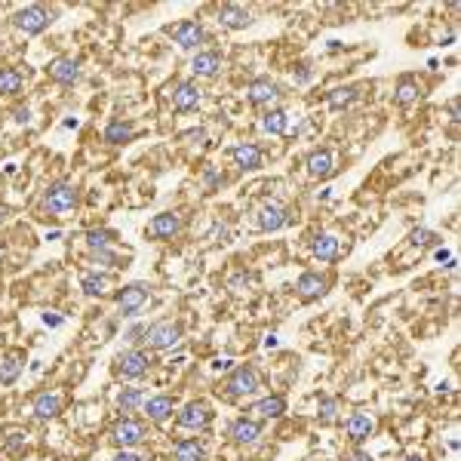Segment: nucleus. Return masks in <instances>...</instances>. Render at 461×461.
<instances>
[{"instance_id":"obj_16","label":"nucleus","mask_w":461,"mask_h":461,"mask_svg":"<svg viewBox=\"0 0 461 461\" xmlns=\"http://www.w3.org/2000/svg\"><path fill=\"white\" fill-rule=\"evenodd\" d=\"M230 157H234V163L240 166V170H258L265 160V154H262V148L258 145H237V148H230Z\"/></svg>"},{"instance_id":"obj_14","label":"nucleus","mask_w":461,"mask_h":461,"mask_svg":"<svg viewBox=\"0 0 461 461\" xmlns=\"http://www.w3.org/2000/svg\"><path fill=\"white\" fill-rule=\"evenodd\" d=\"M218 22L230 28V31H240V28H246L252 22V13L240 4H225V6H218Z\"/></svg>"},{"instance_id":"obj_7","label":"nucleus","mask_w":461,"mask_h":461,"mask_svg":"<svg viewBox=\"0 0 461 461\" xmlns=\"http://www.w3.org/2000/svg\"><path fill=\"white\" fill-rule=\"evenodd\" d=\"M148 437L145 433V424L142 421H135V418H123V421H117L114 424V431H111V440L117 443V446H123V449H129V446H138Z\"/></svg>"},{"instance_id":"obj_49","label":"nucleus","mask_w":461,"mask_h":461,"mask_svg":"<svg viewBox=\"0 0 461 461\" xmlns=\"http://www.w3.org/2000/svg\"><path fill=\"white\" fill-rule=\"evenodd\" d=\"M403 461H424V458H418V455H409V458H403Z\"/></svg>"},{"instance_id":"obj_44","label":"nucleus","mask_w":461,"mask_h":461,"mask_svg":"<svg viewBox=\"0 0 461 461\" xmlns=\"http://www.w3.org/2000/svg\"><path fill=\"white\" fill-rule=\"evenodd\" d=\"M43 323H46V326H59L62 317H59V313H43Z\"/></svg>"},{"instance_id":"obj_22","label":"nucleus","mask_w":461,"mask_h":461,"mask_svg":"<svg viewBox=\"0 0 461 461\" xmlns=\"http://www.w3.org/2000/svg\"><path fill=\"white\" fill-rule=\"evenodd\" d=\"M191 68H194V74H200V77H212V74H218V68H221V55L212 52V50L197 52L191 62Z\"/></svg>"},{"instance_id":"obj_28","label":"nucleus","mask_w":461,"mask_h":461,"mask_svg":"<svg viewBox=\"0 0 461 461\" xmlns=\"http://www.w3.org/2000/svg\"><path fill=\"white\" fill-rule=\"evenodd\" d=\"M172 455L175 461H203V446L197 440H182V443H175V449H172Z\"/></svg>"},{"instance_id":"obj_36","label":"nucleus","mask_w":461,"mask_h":461,"mask_svg":"<svg viewBox=\"0 0 461 461\" xmlns=\"http://www.w3.org/2000/svg\"><path fill=\"white\" fill-rule=\"evenodd\" d=\"M111 240H114V234H111V230H89V234H87L89 249H108Z\"/></svg>"},{"instance_id":"obj_27","label":"nucleus","mask_w":461,"mask_h":461,"mask_svg":"<svg viewBox=\"0 0 461 461\" xmlns=\"http://www.w3.org/2000/svg\"><path fill=\"white\" fill-rule=\"evenodd\" d=\"M286 126H289V117H286V111H280V108L267 111V114L262 117V129L265 133H271V135H283Z\"/></svg>"},{"instance_id":"obj_38","label":"nucleus","mask_w":461,"mask_h":461,"mask_svg":"<svg viewBox=\"0 0 461 461\" xmlns=\"http://www.w3.org/2000/svg\"><path fill=\"white\" fill-rule=\"evenodd\" d=\"M92 262L101 265V267H114L117 255H114V252H108V249H92Z\"/></svg>"},{"instance_id":"obj_10","label":"nucleus","mask_w":461,"mask_h":461,"mask_svg":"<svg viewBox=\"0 0 461 461\" xmlns=\"http://www.w3.org/2000/svg\"><path fill=\"white\" fill-rule=\"evenodd\" d=\"M170 34H172V40L182 46V50H197V46L203 43V28L197 22H179V25H172L170 28Z\"/></svg>"},{"instance_id":"obj_34","label":"nucleus","mask_w":461,"mask_h":461,"mask_svg":"<svg viewBox=\"0 0 461 461\" xmlns=\"http://www.w3.org/2000/svg\"><path fill=\"white\" fill-rule=\"evenodd\" d=\"M396 105H412L415 99H418V83L409 80V77H403L400 80V87H396Z\"/></svg>"},{"instance_id":"obj_46","label":"nucleus","mask_w":461,"mask_h":461,"mask_svg":"<svg viewBox=\"0 0 461 461\" xmlns=\"http://www.w3.org/2000/svg\"><path fill=\"white\" fill-rule=\"evenodd\" d=\"M449 117H452V120H458V99H452V101H449Z\"/></svg>"},{"instance_id":"obj_24","label":"nucleus","mask_w":461,"mask_h":461,"mask_svg":"<svg viewBox=\"0 0 461 461\" xmlns=\"http://www.w3.org/2000/svg\"><path fill=\"white\" fill-rule=\"evenodd\" d=\"M255 415H262V418H280V415L286 412V400L283 396H265V400H258L252 406Z\"/></svg>"},{"instance_id":"obj_19","label":"nucleus","mask_w":461,"mask_h":461,"mask_svg":"<svg viewBox=\"0 0 461 461\" xmlns=\"http://www.w3.org/2000/svg\"><path fill=\"white\" fill-rule=\"evenodd\" d=\"M332 170H335V157H332V151H313L308 157L311 179H326V175H332Z\"/></svg>"},{"instance_id":"obj_17","label":"nucleus","mask_w":461,"mask_h":461,"mask_svg":"<svg viewBox=\"0 0 461 461\" xmlns=\"http://www.w3.org/2000/svg\"><path fill=\"white\" fill-rule=\"evenodd\" d=\"M348 437L354 440V443H363L366 437H372V431H375V421H372V415H366V412H354L348 418Z\"/></svg>"},{"instance_id":"obj_26","label":"nucleus","mask_w":461,"mask_h":461,"mask_svg":"<svg viewBox=\"0 0 461 461\" xmlns=\"http://www.w3.org/2000/svg\"><path fill=\"white\" fill-rule=\"evenodd\" d=\"M129 138H133V126H129L126 120H111L105 126V142L108 145H123Z\"/></svg>"},{"instance_id":"obj_42","label":"nucleus","mask_w":461,"mask_h":461,"mask_svg":"<svg viewBox=\"0 0 461 461\" xmlns=\"http://www.w3.org/2000/svg\"><path fill=\"white\" fill-rule=\"evenodd\" d=\"M114 461H145V458H142V455H135V452H126V449H123Z\"/></svg>"},{"instance_id":"obj_4","label":"nucleus","mask_w":461,"mask_h":461,"mask_svg":"<svg viewBox=\"0 0 461 461\" xmlns=\"http://www.w3.org/2000/svg\"><path fill=\"white\" fill-rule=\"evenodd\" d=\"M148 299H151V292H148V286L142 283H133V286H123V289L117 292V311L123 313V317H133V313H138L148 304Z\"/></svg>"},{"instance_id":"obj_15","label":"nucleus","mask_w":461,"mask_h":461,"mask_svg":"<svg viewBox=\"0 0 461 461\" xmlns=\"http://www.w3.org/2000/svg\"><path fill=\"white\" fill-rule=\"evenodd\" d=\"M258 228L262 230H280L286 221H289V212H286L280 203H265L262 209H258Z\"/></svg>"},{"instance_id":"obj_39","label":"nucleus","mask_w":461,"mask_h":461,"mask_svg":"<svg viewBox=\"0 0 461 461\" xmlns=\"http://www.w3.org/2000/svg\"><path fill=\"white\" fill-rule=\"evenodd\" d=\"M18 446H25V437H22V433H9V440H6V452H16Z\"/></svg>"},{"instance_id":"obj_32","label":"nucleus","mask_w":461,"mask_h":461,"mask_svg":"<svg viewBox=\"0 0 461 461\" xmlns=\"http://www.w3.org/2000/svg\"><path fill=\"white\" fill-rule=\"evenodd\" d=\"M142 403H145V394L138 391V387H123V394H120V400H117L120 412H135Z\"/></svg>"},{"instance_id":"obj_13","label":"nucleus","mask_w":461,"mask_h":461,"mask_svg":"<svg viewBox=\"0 0 461 461\" xmlns=\"http://www.w3.org/2000/svg\"><path fill=\"white\" fill-rule=\"evenodd\" d=\"M326 286H329V280L323 274L304 271L299 277V283H295V289H299V295L304 301H313V299H320V295H326Z\"/></svg>"},{"instance_id":"obj_1","label":"nucleus","mask_w":461,"mask_h":461,"mask_svg":"<svg viewBox=\"0 0 461 461\" xmlns=\"http://www.w3.org/2000/svg\"><path fill=\"white\" fill-rule=\"evenodd\" d=\"M43 206L50 209L52 216H62V212L74 209L77 206V188H74L71 182H52L43 194Z\"/></svg>"},{"instance_id":"obj_29","label":"nucleus","mask_w":461,"mask_h":461,"mask_svg":"<svg viewBox=\"0 0 461 461\" xmlns=\"http://www.w3.org/2000/svg\"><path fill=\"white\" fill-rule=\"evenodd\" d=\"M22 92V74L16 68H0V96H16Z\"/></svg>"},{"instance_id":"obj_45","label":"nucleus","mask_w":461,"mask_h":461,"mask_svg":"<svg viewBox=\"0 0 461 461\" xmlns=\"http://www.w3.org/2000/svg\"><path fill=\"white\" fill-rule=\"evenodd\" d=\"M28 117H31V111H28V108H18V111H16V120H18V123H28Z\"/></svg>"},{"instance_id":"obj_3","label":"nucleus","mask_w":461,"mask_h":461,"mask_svg":"<svg viewBox=\"0 0 461 461\" xmlns=\"http://www.w3.org/2000/svg\"><path fill=\"white\" fill-rule=\"evenodd\" d=\"M50 22H52V13L46 6H40V4H31V6L18 9V13L13 16V25L22 34H40Z\"/></svg>"},{"instance_id":"obj_8","label":"nucleus","mask_w":461,"mask_h":461,"mask_svg":"<svg viewBox=\"0 0 461 461\" xmlns=\"http://www.w3.org/2000/svg\"><path fill=\"white\" fill-rule=\"evenodd\" d=\"M209 421H212V409H209V403H203V400H194L179 412L182 428H197L200 431V428H206Z\"/></svg>"},{"instance_id":"obj_21","label":"nucleus","mask_w":461,"mask_h":461,"mask_svg":"<svg viewBox=\"0 0 461 461\" xmlns=\"http://www.w3.org/2000/svg\"><path fill=\"white\" fill-rule=\"evenodd\" d=\"M230 437H234L237 443H255L258 437H262V424L252 421V418H237L234 424H230Z\"/></svg>"},{"instance_id":"obj_37","label":"nucleus","mask_w":461,"mask_h":461,"mask_svg":"<svg viewBox=\"0 0 461 461\" xmlns=\"http://www.w3.org/2000/svg\"><path fill=\"white\" fill-rule=\"evenodd\" d=\"M409 240H412L415 246H433V243H440V237L431 234V230H424V228H415L412 234H409Z\"/></svg>"},{"instance_id":"obj_18","label":"nucleus","mask_w":461,"mask_h":461,"mask_svg":"<svg viewBox=\"0 0 461 461\" xmlns=\"http://www.w3.org/2000/svg\"><path fill=\"white\" fill-rule=\"evenodd\" d=\"M200 105V89L197 83H179V87L172 89V108L175 111H191Z\"/></svg>"},{"instance_id":"obj_23","label":"nucleus","mask_w":461,"mask_h":461,"mask_svg":"<svg viewBox=\"0 0 461 461\" xmlns=\"http://www.w3.org/2000/svg\"><path fill=\"white\" fill-rule=\"evenodd\" d=\"M338 237H332V234H320V237H313V255L320 258V262H335L338 258Z\"/></svg>"},{"instance_id":"obj_20","label":"nucleus","mask_w":461,"mask_h":461,"mask_svg":"<svg viewBox=\"0 0 461 461\" xmlns=\"http://www.w3.org/2000/svg\"><path fill=\"white\" fill-rule=\"evenodd\" d=\"M59 412H62V394L46 391V394L34 396V415L37 418H52V415H59Z\"/></svg>"},{"instance_id":"obj_40","label":"nucleus","mask_w":461,"mask_h":461,"mask_svg":"<svg viewBox=\"0 0 461 461\" xmlns=\"http://www.w3.org/2000/svg\"><path fill=\"white\" fill-rule=\"evenodd\" d=\"M311 77H313V71L308 68V65H301V68L295 71V83H308Z\"/></svg>"},{"instance_id":"obj_11","label":"nucleus","mask_w":461,"mask_h":461,"mask_svg":"<svg viewBox=\"0 0 461 461\" xmlns=\"http://www.w3.org/2000/svg\"><path fill=\"white\" fill-rule=\"evenodd\" d=\"M50 77L55 83H65V87H71V83L80 80V62L77 59H68V55H59V59L50 62Z\"/></svg>"},{"instance_id":"obj_31","label":"nucleus","mask_w":461,"mask_h":461,"mask_svg":"<svg viewBox=\"0 0 461 461\" xmlns=\"http://www.w3.org/2000/svg\"><path fill=\"white\" fill-rule=\"evenodd\" d=\"M80 286H83V292H87V295H105L108 292V277L87 271L80 277Z\"/></svg>"},{"instance_id":"obj_43","label":"nucleus","mask_w":461,"mask_h":461,"mask_svg":"<svg viewBox=\"0 0 461 461\" xmlns=\"http://www.w3.org/2000/svg\"><path fill=\"white\" fill-rule=\"evenodd\" d=\"M218 182H221V175L216 170H206V184H209V188H216Z\"/></svg>"},{"instance_id":"obj_41","label":"nucleus","mask_w":461,"mask_h":461,"mask_svg":"<svg viewBox=\"0 0 461 461\" xmlns=\"http://www.w3.org/2000/svg\"><path fill=\"white\" fill-rule=\"evenodd\" d=\"M345 461H372V458H369L363 449H354V452H350V455H348Z\"/></svg>"},{"instance_id":"obj_47","label":"nucleus","mask_w":461,"mask_h":461,"mask_svg":"<svg viewBox=\"0 0 461 461\" xmlns=\"http://www.w3.org/2000/svg\"><path fill=\"white\" fill-rule=\"evenodd\" d=\"M265 348H277V335H267L265 338Z\"/></svg>"},{"instance_id":"obj_12","label":"nucleus","mask_w":461,"mask_h":461,"mask_svg":"<svg viewBox=\"0 0 461 461\" xmlns=\"http://www.w3.org/2000/svg\"><path fill=\"white\" fill-rule=\"evenodd\" d=\"M277 96H280V89L267 77H255V80H249V87H246V99L252 101V105H271Z\"/></svg>"},{"instance_id":"obj_25","label":"nucleus","mask_w":461,"mask_h":461,"mask_svg":"<svg viewBox=\"0 0 461 461\" xmlns=\"http://www.w3.org/2000/svg\"><path fill=\"white\" fill-rule=\"evenodd\" d=\"M145 412H148V418L151 421H166L172 415V400L170 396H151V400H148V406H145Z\"/></svg>"},{"instance_id":"obj_48","label":"nucleus","mask_w":461,"mask_h":461,"mask_svg":"<svg viewBox=\"0 0 461 461\" xmlns=\"http://www.w3.org/2000/svg\"><path fill=\"white\" fill-rule=\"evenodd\" d=\"M6 216H9V209H6V206H0V225L6 221Z\"/></svg>"},{"instance_id":"obj_5","label":"nucleus","mask_w":461,"mask_h":461,"mask_svg":"<svg viewBox=\"0 0 461 461\" xmlns=\"http://www.w3.org/2000/svg\"><path fill=\"white\" fill-rule=\"evenodd\" d=\"M148 366H151V357L138 348L123 350V354L117 357V375H123V378H142L148 372Z\"/></svg>"},{"instance_id":"obj_6","label":"nucleus","mask_w":461,"mask_h":461,"mask_svg":"<svg viewBox=\"0 0 461 461\" xmlns=\"http://www.w3.org/2000/svg\"><path fill=\"white\" fill-rule=\"evenodd\" d=\"M225 387H228V396L252 394V391H258V372L252 366H237L234 372H230V378L225 382Z\"/></svg>"},{"instance_id":"obj_35","label":"nucleus","mask_w":461,"mask_h":461,"mask_svg":"<svg viewBox=\"0 0 461 461\" xmlns=\"http://www.w3.org/2000/svg\"><path fill=\"white\" fill-rule=\"evenodd\" d=\"M335 415H338V400H335V396H326V400L320 403L317 418H320L323 424H329V421H335Z\"/></svg>"},{"instance_id":"obj_2","label":"nucleus","mask_w":461,"mask_h":461,"mask_svg":"<svg viewBox=\"0 0 461 461\" xmlns=\"http://www.w3.org/2000/svg\"><path fill=\"white\" fill-rule=\"evenodd\" d=\"M179 338H182V326L175 320H157L154 326L145 329V341L154 350H166V348L179 345Z\"/></svg>"},{"instance_id":"obj_33","label":"nucleus","mask_w":461,"mask_h":461,"mask_svg":"<svg viewBox=\"0 0 461 461\" xmlns=\"http://www.w3.org/2000/svg\"><path fill=\"white\" fill-rule=\"evenodd\" d=\"M357 99V87H338V89H332L329 96H326V101H329V108H348L350 101Z\"/></svg>"},{"instance_id":"obj_9","label":"nucleus","mask_w":461,"mask_h":461,"mask_svg":"<svg viewBox=\"0 0 461 461\" xmlns=\"http://www.w3.org/2000/svg\"><path fill=\"white\" fill-rule=\"evenodd\" d=\"M182 230V216L179 212H160V216H154V221L148 225V234L154 240H170Z\"/></svg>"},{"instance_id":"obj_30","label":"nucleus","mask_w":461,"mask_h":461,"mask_svg":"<svg viewBox=\"0 0 461 461\" xmlns=\"http://www.w3.org/2000/svg\"><path fill=\"white\" fill-rule=\"evenodd\" d=\"M18 372H22V360H18L16 354H6L0 357V384H13Z\"/></svg>"}]
</instances>
